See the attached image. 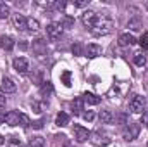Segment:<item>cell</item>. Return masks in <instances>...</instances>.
<instances>
[{"label": "cell", "mask_w": 148, "mask_h": 147, "mask_svg": "<svg viewBox=\"0 0 148 147\" xmlns=\"http://www.w3.org/2000/svg\"><path fill=\"white\" fill-rule=\"evenodd\" d=\"M74 139H76L77 142H86V140L90 139L88 128H84V126H81V125H76V126H74Z\"/></svg>", "instance_id": "9c48e42d"}, {"label": "cell", "mask_w": 148, "mask_h": 147, "mask_svg": "<svg viewBox=\"0 0 148 147\" xmlns=\"http://www.w3.org/2000/svg\"><path fill=\"white\" fill-rule=\"evenodd\" d=\"M10 16V7L5 2H0V19H7Z\"/></svg>", "instance_id": "44dd1931"}, {"label": "cell", "mask_w": 148, "mask_h": 147, "mask_svg": "<svg viewBox=\"0 0 148 147\" xmlns=\"http://www.w3.org/2000/svg\"><path fill=\"white\" fill-rule=\"evenodd\" d=\"M38 30H40V23H38V19L28 17V31H38Z\"/></svg>", "instance_id": "7402d4cb"}, {"label": "cell", "mask_w": 148, "mask_h": 147, "mask_svg": "<svg viewBox=\"0 0 148 147\" xmlns=\"http://www.w3.org/2000/svg\"><path fill=\"white\" fill-rule=\"evenodd\" d=\"M73 54L74 55H81V54H83V47H81V43H74L73 45Z\"/></svg>", "instance_id": "f1b7e54d"}, {"label": "cell", "mask_w": 148, "mask_h": 147, "mask_svg": "<svg viewBox=\"0 0 148 147\" xmlns=\"http://www.w3.org/2000/svg\"><path fill=\"white\" fill-rule=\"evenodd\" d=\"M64 147H74V146L71 144V142H66V144H64Z\"/></svg>", "instance_id": "8d00e7d4"}, {"label": "cell", "mask_w": 148, "mask_h": 147, "mask_svg": "<svg viewBox=\"0 0 148 147\" xmlns=\"http://www.w3.org/2000/svg\"><path fill=\"white\" fill-rule=\"evenodd\" d=\"M12 64H14V69L19 74L28 73V69H29V62H28V59H24V57H16Z\"/></svg>", "instance_id": "ba28073f"}, {"label": "cell", "mask_w": 148, "mask_h": 147, "mask_svg": "<svg viewBox=\"0 0 148 147\" xmlns=\"http://www.w3.org/2000/svg\"><path fill=\"white\" fill-rule=\"evenodd\" d=\"M67 123H69V114H66V112H59L57 118H55V125H57V126H66Z\"/></svg>", "instance_id": "d6986e66"}, {"label": "cell", "mask_w": 148, "mask_h": 147, "mask_svg": "<svg viewBox=\"0 0 148 147\" xmlns=\"http://www.w3.org/2000/svg\"><path fill=\"white\" fill-rule=\"evenodd\" d=\"M3 107H5V97L0 94V109H3Z\"/></svg>", "instance_id": "d590c367"}, {"label": "cell", "mask_w": 148, "mask_h": 147, "mask_svg": "<svg viewBox=\"0 0 148 147\" xmlns=\"http://www.w3.org/2000/svg\"><path fill=\"white\" fill-rule=\"evenodd\" d=\"M88 2H90V0H74L73 3H74V7H86Z\"/></svg>", "instance_id": "4dcf8cb0"}, {"label": "cell", "mask_w": 148, "mask_h": 147, "mask_svg": "<svg viewBox=\"0 0 148 147\" xmlns=\"http://www.w3.org/2000/svg\"><path fill=\"white\" fill-rule=\"evenodd\" d=\"M5 114H7V112H0V126L5 125Z\"/></svg>", "instance_id": "e575fe53"}, {"label": "cell", "mask_w": 148, "mask_h": 147, "mask_svg": "<svg viewBox=\"0 0 148 147\" xmlns=\"http://www.w3.org/2000/svg\"><path fill=\"white\" fill-rule=\"evenodd\" d=\"M90 142L97 147H105L110 144V137L102 130H95V132L90 133Z\"/></svg>", "instance_id": "7a4b0ae2"}, {"label": "cell", "mask_w": 148, "mask_h": 147, "mask_svg": "<svg viewBox=\"0 0 148 147\" xmlns=\"http://www.w3.org/2000/svg\"><path fill=\"white\" fill-rule=\"evenodd\" d=\"M134 43H136V38L133 37L131 33H122L119 37V45L121 47H133Z\"/></svg>", "instance_id": "4fadbf2b"}, {"label": "cell", "mask_w": 148, "mask_h": 147, "mask_svg": "<svg viewBox=\"0 0 148 147\" xmlns=\"http://www.w3.org/2000/svg\"><path fill=\"white\" fill-rule=\"evenodd\" d=\"M114 114H112L110 111H100V121L103 123V125H112L114 123Z\"/></svg>", "instance_id": "2e32d148"}, {"label": "cell", "mask_w": 148, "mask_h": 147, "mask_svg": "<svg viewBox=\"0 0 148 147\" xmlns=\"http://www.w3.org/2000/svg\"><path fill=\"white\" fill-rule=\"evenodd\" d=\"M12 23H14L17 31H26L28 30V17H24L23 14H14L12 16Z\"/></svg>", "instance_id": "52a82bcc"}, {"label": "cell", "mask_w": 148, "mask_h": 147, "mask_svg": "<svg viewBox=\"0 0 148 147\" xmlns=\"http://www.w3.org/2000/svg\"><path fill=\"white\" fill-rule=\"evenodd\" d=\"M16 83L10 80V78H3L2 80V85H0V90L3 92V94H14L16 92Z\"/></svg>", "instance_id": "7c38bea8"}, {"label": "cell", "mask_w": 148, "mask_h": 147, "mask_svg": "<svg viewBox=\"0 0 148 147\" xmlns=\"http://www.w3.org/2000/svg\"><path fill=\"white\" fill-rule=\"evenodd\" d=\"M141 123H143L145 126H148V109H145L143 114H141Z\"/></svg>", "instance_id": "1f68e13d"}, {"label": "cell", "mask_w": 148, "mask_h": 147, "mask_svg": "<svg viewBox=\"0 0 148 147\" xmlns=\"http://www.w3.org/2000/svg\"><path fill=\"white\" fill-rule=\"evenodd\" d=\"M140 45H141L143 50H148V31L141 35V38H140Z\"/></svg>", "instance_id": "4316f807"}, {"label": "cell", "mask_w": 148, "mask_h": 147, "mask_svg": "<svg viewBox=\"0 0 148 147\" xmlns=\"http://www.w3.org/2000/svg\"><path fill=\"white\" fill-rule=\"evenodd\" d=\"M145 9L148 10V2H145Z\"/></svg>", "instance_id": "f35d334b"}, {"label": "cell", "mask_w": 148, "mask_h": 147, "mask_svg": "<svg viewBox=\"0 0 148 147\" xmlns=\"http://www.w3.org/2000/svg\"><path fill=\"white\" fill-rule=\"evenodd\" d=\"M29 125H31L29 118H28L24 112H21V126H24V128H26V126H29Z\"/></svg>", "instance_id": "83f0119b"}, {"label": "cell", "mask_w": 148, "mask_h": 147, "mask_svg": "<svg viewBox=\"0 0 148 147\" xmlns=\"http://www.w3.org/2000/svg\"><path fill=\"white\" fill-rule=\"evenodd\" d=\"M129 109H131V112H134V114H140L141 111H145V97L134 95L131 99V102H129Z\"/></svg>", "instance_id": "277c9868"}, {"label": "cell", "mask_w": 148, "mask_h": 147, "mask_svg": "<svg viewBox=\"0 0 148 147\" xmlns=\"http://www.w3.org/2000/svg\"><path fill=\"white\" fill-rule=\"evenodd\" d=\"M31 126H33L35 130H41V128H43V119H38V121H35Z\"/></svg>", "instance_id": "836d02e7"}, {"label": "cell", "mask_w": 148, "mask_h": 147, "mask_svg": "<svg viewBox=\"0 0 148 147\" xmlns=\"http://www.w3.org/2000/svg\"><path fill=\"white\" fill-rule=\"evenodd\" d=\"M145 62H147V57L143 54H134V64L136 66H145Z\"/></svg>", "instance_id": "cb8c5ba5"}, {"label": "cell", "mask_w": 148, "mask_h": 147, "mask_svg": "<svg viewBox=\"0 0 148 147\" xmlns=\"http://www.w3.org/2000/svg\"><path fill=\"white\" fill-rule=\"evenodd\" d=\"M40 92H41V95H43V97H50V95L53 94V87H52V83H50V81H43V83H41Z\"/></svg>", "instance_id": "e0dca14e"}, {"label": "cell", "mask_w": 148, "mask_h": 147, "mask_svg": "<svg viewBox=\"0 0 148 147\" xmlns=\"http://www.w3.org/2000/svg\"><path fill=\"white\" fill-rule=\"evenodd\" d=\"M14 45H16V42H14V38L9 37V35H3V37H0V47L3 49V50H12L14 49Z\"/></svg>", "instance_id": "5bb4252c"}, {"label": "cell", "mask_w": 148, "mask_h": 147, "mask_svg": "<svg viewBox=\"0 0 148 147\" xmlns=\"http://www.w3.org/2000/svg\"><path fill=\"white\" fill-rule=\"evenodd\" d=\"M60 24H62V28H64V26H66V28H71V26H73V19H71V17H66Z\"/></svg>", "instance_id": "d6a6232c"}, {"label": "cell", "mask_w": 148, "mask_h": 147, "mask_svg": "<svg viewBox=\"0 0 148 147\" xmlns=\"http://www.w3.org/2000/svg\"><path fill=\"white\" fill-rule=\"evenodd\" d=\"M7 147H23V144H21V140L17 137H10L9 142H7Z\"/></svg>", "instance_id": "d4e9b609"}, {"label": "cell", "mask_w": 148, "mask_h": 147, "mask_svg": "<svg viewBox=\"0 0 148 147\" xmlns=\"http://www.w3.org/2000/svg\"><path fill=\"white\" fill-rule=\"evenodd\" d=\"M122 135H124V139L127 142L138 139V135H140V125L138 123H127L126 128H124V132H122Z\"/></svg>", "instance_id": "3957f363"}, {"label": "cell", "mask_w": 148, "mask_h": 147, "mask_svg": "<svg viewBox=\"0 0 148 147\" xmlns=\"http://www.w3.org/2000/svg\"><path fill=\"white\" fill-rule=\"evenodd\" d=\"M83 101L84 102H88V104H91V106H97V104H100V97L98 95H95V94H91V92H84L83 94Z\"/></svg>", "instance_id": "9a60e30c"}, {"label": "cell", "mask_w": 148, "mask_h": 147, "mask_svg": "<svg viewBox=\"0 0 148 147\" xmlns=\"http://www.w3.org/2000/svg\"><path fill=\"white\" fill-rule=\"evenodd\" d=\"M83 118H84L86 121H93V118H95V112H93V111H86V112H83Z\"/></svg>", "instance_id": "f546056e"}, {"label": "cell", "mask_w": 148, "mask_h": 147, "mask_svg": "<svg viewBox=\"0 0 148 147\" xmlns=\"http://www.w3.org/2000/svg\"><path fill=\"white\" fill-rule=\"evenodd\" d=\"M83 102H84L83 99H74V101H73V104H71V106H73V112H74V114H83V111H84Z\"/></svg>", "instance_id": "ffe728a7"}, {"label": "cell", "mask_w": 148, "mask_h": 147, "mask_svg": "<svg viewBox=\"0 0 148 147\" xmlns=\"http://www.w3.org/2000/svg\"><path fill=\"white\" fill-rule=\"evenodd\" d=\"M90 31L95 35V37H105V35H110L114 31V19H112L109 14H100L95 21V24L90 28Z\"/></svg>", "instance_id": "6da1fadb"}, {"label": "cell", "mask_w": 148, "mask_h": 147, "mask_svg": "<svg viewBox=\"0 0 148 147\" xmlns=\"http://www.w3.org/2000/svg\"><path fill=\"white\" fill-rule=\"evenodd\" d=\"M47 35H48L50 40H57L62 35V24L60 23H50L47 26Z\"/></svg>", "instance_id": "8992f818"}, {"label": "cell", "mask_w": 148, "mask_h": 147, "mask_svg": "<svg viewBox=\"0 0 148 147\" xmlns=\"http://www.w3.org/2000/svg\"><path fill=\"white\" fill-rule=\"evenodd\" d=\"M127 28H131L133 31H138V30L141 28V21H140V19H129Z\"/></svg>", "instance_id": "603a6c76"}, {"label": "cell", "mask_w": 148, "mask_h": 147, "mask_svg": "<svg viewBox=\"0 0 148 147\" xmlns=\"http://www.w3.org/2000/svg\"><path fill=\"white\" fill-rule=\"evenodd\" d=\"M28 147H45V139H43V137H40V135H35V137H31V139H29Z\"/></svg>", "instance_id": "ac0fdd59"}, {"label": "cell", "mask_w": 148, "mask_h": 147, "mask_svg": "<svg viewBox=\"0 0 148 147\" xmlns=\"http://www.w3.org/2000/svg\"><path fill=\"white\" fill-rule=\"evenodd\" d=\"M71 76H73V74H71V71H64V73H62V76H60L66 87H71Z\"/></svg>", "instance_id": "484cf974"}, {"label": "cell", "mask_w": 148, "mask_h": 147, "mask_svg": "<svg viewBox=\"0 0 148 147\" xmlns=\"http://www.w3.org/2000/svg\"><path fill=\"white\" fill-rule=\"evenodd\" d=\"M3 142H5V140H3V137L0 135V144H3Z\"/></svg>", "instance_id": "74e56055"}, {"label": "cell", "mask_w": 148, "mask_h": 147, "mask_svg": "<svg viewBox=\"0 0 148 147\" xmlns=\"http://www.w3.org/2000/svg\"><path fill=\"white\" fill-rule=\"evenodd\" d=\"M84 54H86V57L95 59V57H98V55L102 54V47L97 45V43H90V45L84 49Z\"/></svg>", "instance_id": "8fae6325"}, {"label": "cell", "mask_w": 148, "mask_h": 147, "mask_svg": "<svg viewBox=\"0 0 148 147\" xmlns=\"http://www.w3.org/2000/svg\"><path fill=\"white\" fill-rule=\"evenodd\" d=\"M97 17H98V14L95 12V10H84L83 12V16H81V23L86 26V28H91L93 24H95V21H97Z\"/></svg>", "instance_id": "5b68a950"}, {"label": "cell", "mask_w": 148, "mask_h": 147, "mask_svg": "<svg viewBox=\"0 0 148 147\" xmlns=\"http://www.w3.org/2000/svg\"><path fill=\"white\" fill-rule=\"evenodd\" d=\"M147 147H148V144H147Z\"/></svg>", "instance_id": "ab89813d"}, {"label": "cell", "mask_w": 148, "mask_h": 147, "mask_svg": "<svg viewBox=\"0 0 148 147\" xmlns=\"http://www.w3.org/2000/svg\"><path fill=\"white\" fill-rule=\"evenodd\" d=\"M5 123L10 125V126H19L21 125V112L17 111H10L5 114Z\"/></svg>", "instance_id": "30bf717a"}]
</instances>
